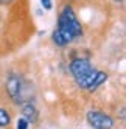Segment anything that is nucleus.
I'll list each match as a JSON object with an SVG mask.
<instances>
[{"instance_id": "obj_1", "label": "nucleus", "mask_w": 126, "mask_h": 129, "mask_svg": "<svg viewBox=\"0 0 126 129\" xmlns=\"http://www.w3.org/2000/svg\"><path fill=\"white\" fill-rule=\"evenodd\" d=\"M83 36V25L70 5H66L58 16V28L53 31L51 39L58 47H66Z\"/></svg>"}, {"instance_id": "obj_2", "label": "nucleus", "mask_w": 126, "mask_h": 129, "mask_svg": "<svg viewBox=\"0 0 126 129\" xmlns=\"http://www.w3.org/2000/svg\"><path fill=\"white\" fill-rule=\"evenodd\" d=\"M70 73L79 89L89 90L92 81L95 79L98 70L92 66V62L86 58H75L70 62Z\"/></svg>"}, {"instance_id": "obj_3", "label": "nucleus", "mask_w": 126, "mask_h": 129, "mask_svg": "<svg viewBox=\"0 0 126 129\" xmlns=\"http://www.w3.org/2000/svg\"><path fill=\"white\" fill-rule=\"evenodd\" d=\"M5 89L8 92V96L16 104H23L26 101H30L31 87L19 73H10L8 75V78L5 81Z\"/></svg>"}, {"instance_id": "obj_4", "label": "nucleus", "mask_w": 126, "mask_h": 129, "mask_svg": "<svg viewBox=\"0 0 126 129\" xmlns=\"http://www.w3.org/2000/svg\"><path fill=\"white\" fill-rule=\"evenodd\" d=\"M86 120H87L89 126L93 129H114V126H115L114 118L109 114L103 112V110H97V109L87 110Z\"/></svg>"}, {"instance_id": "obj_5", "label": "nucleus", "mask_w": 126, "mask_h": 129, "mask_svg": "<svg viewBox=\"0 0 126 129\" xmlns=\"http://www.w3.org/2000/svg\"><path fill=\"white\" fill-rule=\"evenodd\" d=\"M20 112H22V117L30 124L36 123L38 118H39V112H38V109H36V106L31 103V101H26V103L20 104Z\"/></svg>"}, {"instance_id": "obj_6", "label": "nucleus", "mask_w": 126, "mask_h": 129, "mask_svg": "<svg viewBox=\"0 0 126 129\" xmlns=\"http://www.w3.org/2000/svg\"><path fill=\"white\" fill-rule=\"evenodd\" d=\"M107 81V73L106 72H101V70H98V73H97V76H95V79L92 81V84H90V87H89V92H93V90H97L98 87H100L103 82H106Z\"/></svg>"}, {"instance_id": "obj_7", "label": "nucleus", "mask_w": 126, "mask_h": 129, "mask_svg": "<svg viewBox=\"0 0 126 129\" xmlns=\"http://www.w3.org/2000/svg\"><path fill=\"white\" fill-rule=\"evenodd\" d=\"M11 124V115L6 109L0 107V127H8Z\"/></svg>"}, {"instance_id": "obj_8", "label": "nucleus", "mask_w": 126, "mask_h": 129, "mask_svg": "<svg viewBox=\"0 0 126 129\" xmlns=\"http://www.w3.org/2000/svg\"><path fill=\"white\" fill-rule=\"evenodd\" d=\"M28 127H30V123L26 121L23 117L17 118V121H16V129H28Z\"/></svg>"}, {"instance_id": "obj_9", "label": "nucleus", "mask_w": 126, "mask_h": 129, "mask_svg": "<svg viewBox=\"0 0 126 129\" xmlns=\"http://www.w3.org/2000/svg\"><path fill=\"white\" fill-rule=\"evenodd\" d=\"M41 5L45 11H51L53 10V2L51 0H41Z\"/></svg>"}, {"instance_id": "obj_10", "label": "nucleus", "mask_w": 126, "mask_h": 129, "mask_svg": "<svg viewBox=\"0 0 126 129\" xmlns=\"http://www.w3.org/2000/svg\"><path fill=\"white\" fill-rule=\"evenodd\" d=\"M14 0H0V5H6V3H11Z\"/></svg>"}]
</instances>
